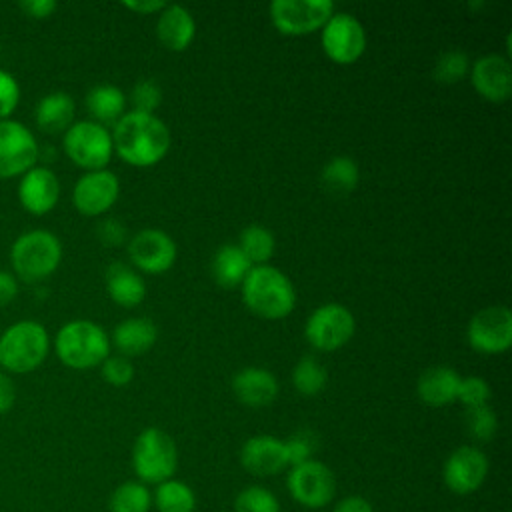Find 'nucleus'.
<instances>
[{"label": "nucleus", "mask_w": 512, "mask_h": 512, "mask_svg": "<svg viewBox=\"0 0 512 512\" xmlns=\"http://www.w3.org/2000/svg\"><path fill=\"white\" fill-rule=\"evenodd\" d=\"M50 338L36 320H20L0 336V366L8 372L26 374L36 370L48 356Z\"/></svg>", "instance_id": "4"}, {"label": "nucleus", "mask_w": 512, "mask_h": 512, "mask_svg": "<svg viewBox=\"0 0 512 512\" xmlns=\"http://www.w3.org/2000/svg\"><path fill=\"white\" fill-rule=\"evenodd\" d=\"M122 6L132 12H138V14H154V12H162L166 2H162V0H124Z\"/></svg>", "instance_id": "46"}, {"label": "nucleus", "mask_w": 512, "mask_h": 512, "mask_svg": "<svg viewBox=\"0 0 512 512\" xmlns=\"http://www.w3.org/2000/svg\"><path fill=\"white\" fill-rule=\"evenodd\" d=\"M284 450L290 466L308 462L316 452V436L310 430H298L284 440Z\"/></svg>", "instance_id": "36"}, {"label": "nucleus", "mask_w": 512, "mask_h": 512, "mask_svg": "<svg viewBox=\"0 0 512 512\" xmlns=\"http://www.w3.org/2000/svg\"><path fill=\"white\" fill-rule=\"evenodd\" d=\"M108 296L124 308L138 306L146 296L144 278L124 262H114L106 270Z\"/></svg>", "instance_id": "24"}, {"label": "nucleus", "mask_w": 512, "mask_h": 512, "mask_svg": "<svg viewBox=\"0 0 512 512\" xmlns=\"http://www.w3.org/2000/svg\"><path fill=\"white\" fill-rule=\"evenodd\" d=\"M358 180H360V170L350 156L330 158L320 174L322 186L330 194H338V196L350 194L358 186Z\"/></svg>", "instance_id": "28"}, {"label": "nucleus", "mask_w": 512, "mask_h": 512, "mask_svg": "<svg viewBox=\"0 0 512 512\" xmlns=\"http://www.w3.org/2000/svg\"><path fill=\"white\" fill-rule=\"evenodd\" d=\"M120 194V182L114 172L102 168L82 174L72 190L74 208L84 216H100L108 212Z\"/></svg>", "instance_id": "16"}, {"label": "nucleus", "mask_w": 512, "mask_h": 512, "mask_svg": "<svg viewBox=\"0 0 512 512\" xmlns=\"http://www.w3.org/2000/svg\"><path fill=\"white\" fill-rule=\"evenodd\" d=\"M20 100V86L12 74L0 70V120H8Z\"/></svg>", "instance_id": "40"}, {"label": "nucleus", "mask_w": 512, "mask_h": 512, "mask_svg": "<svg viewBox=\"0 0 512 512\" xmlns=\"http://www.w3.org/2000/svg\"><path fill=\"white\" fill-rule=\"evenodd\" d=\"M240 290L248 310L266 320H280L296 306L292 280L272 264L252 266Z\"/></svg>", "instance_id": "2"}, {"label": "nucleus", "mask_w": 512, "mask_h": 512, "mask_svg": "<svg viewBox=\"0 0 512 512\" xmlns=\"http://www.w3.org/2000/svg\"><path fill=\"white\" fill-rule=\"evenodd\" d=\"M320 30L322 50L336 64H352L366 50L364 26L348 12H334Z\"/></svg>", "instance_id": "11"}, {"label": "nucleus", "mask_w": 512, "mask_h": 512, "mask_svg": "<svg viewBox=\"0 0 512 512\" xmlns=\"http://www.w3.org/2000/svg\"><path fill=\"white\" fill-rule=\"evenodd\" d=\"M152 504L158 512H194L196 510V494L182 480H164L158 484Z\"/></svg>", "instance_id": "29"}, {"label": "nucleus", "mask_w": 512, "mask_h": 512, "mask_svg": "<svg viewBox=\"0 0 512 512\" xmlns=\"http://www.w3.org/2000/svg\"><path fill=\"white\" fill-rule=\"evenodd\" d=\"M470 82L488 102H506L512 94V66L506 56L486 54L470 64Z\"/></svg>", "instance_id": "17"}, {"label": "nucleus", "mask_w": 512, "mask_h": 512, "mask_svg": "<svg viewBox=\"0 0 512 512\" xmlns=\"http://www.w3.org/2000/svg\"><path fill=\"white\" fill-rule=\"evenodd\" d=\"M488 476V458L476 446L456 448L444 462L442 480L454 494L466 496L476 492Z\"/></svg>", "instance_id": "15"}, {"label": "nucleus", "mask_w": 512, "mask_h": 512, "mask_svg": "<svg viewBox=\"0 0 512 512\" xmlns=\"http://www.w3.org/2000/svg\"><path fill=\"white\" fill-rule=\"evenodd\" d=\"M252 264L244 256V252L238 248V244H224L220 246L212 256V278L222 288H238L242 286L244 278L248 276Z\"/></svg>", "instance_id": "26"}, {"label": "nucleus", "mask_w": 512, "mask_h": 512, "mask_svg": "<svg viewBox=\"0 0 512 512\" xmlns=\"http://www.w3.org/2000/svg\"><path fill=\"white\" fill-rule=\"evenodd\" d=\"M332 512H374L372 504L362 496H348L340 500Z\"/></svg>", "instance_id": "45"}, {"label": "nucleus", "mask_w": 512, "mask_h": 512, "mask_svg": "<svg viewBox=\"0 0 512 512\" xmlns=\"http://www.w3.org/2000/svg\"><path fill=\"white\" fill-rule=\"evenodd\" d=\"M490 396H492V390L484 378H480V376L460 378L456 400H460L466 408L484 406V404H488Z\"/></svg>", "instance_id": "38"}, {"label": "nucleus", "mask_w": 512, "mask_h": 512, "mask_svg": "<svg viewBox=\"0 0 512 512\" xmlns=\"http://www.w3.org/2000/svg\"><path fill=\"white\" fill-rule=\"evenodd\" d=\"M468 344L480 354H504L512 344V312L504 304L478 310L468 322Z\"/></svg>", "instance_id": "10"}, {"label": "nucleus", "mask_w": 512, "mask_h": 512, "mask_svg": "<svg viewBox=\"0 0 512 512\" xmlns=\"http://www.w3.org/2000/svg\"><path fill=\"white\" fill-rule=\"evenodd\" d=\"M354 330V314L338 302H326L308 316L304 324V338L312 348L332 352L350 342Z\"/></svg>", "instance_id": "8"}, {"label": "nucleus", "mask_w": 512, "mask_h": 512, "mask_svg": "<svg viewBox=\"0 0 512 512\" xmlns=\"http://www.w3.org/2000/svg\"><path fill=\"white\" fill-rule=\"evenodd\" d=\"M64 152L76 166L84 168L86 172L102 170L114 152L112 134L106 126L94 120L74 122L64 132Z\"/></svg>", "instance_id": "7"}, {"label": "nucleus", "mask_w": 512, "mask_h": 512, "mask_svg": "<svg viewBox=\"0 0 512 512\" xmlns=\"http://www.w3.org/2000/svg\"><path fill=\"white\" fill-rule=\"evenodd\" d=\"M98 236H100L102 244H106V246H120L126 240V228L122 226L120 220L108 218V220L100 222Z\"/></svg>", "instance_id": "41"}, {"label": "nucleus", "mask_w": 512, "mask_h": 512, "mask_svg": "<svg viewBox=\"0 0 512 512\" xmlns=\"http://www.w3.org/2000/svg\"><path fill=\"white\" fill-rule=\"evenodd\" d=\"M286 486L300 506L316 510L332 502L336 492V478L324 462L312 458L290 468Z\"/></svg>", "instance_id": "12"}, {"label": "nucleus", "mask_w": 512, "mask_h": 512, "mask_svg": "<svg viewBox=\"0 0 512 512\" xmlns=\"http://www.w3.org/2000/svg\"><path fill=\"white\" fill-rule=\"evenodd\" d=\"M292 384L302 396H316L328 384L326 368L312 356H304L292 370Z\"/></svg>", "instance_id": "32"}, {"label": "nucleus", "mask_w": 512, "mask_h": 512, "mask_svg": "<svg viewBox=\"0 0 512 512\" xmlns=\"http://www.w3.org/2000/svg\"><path fill=\"white\" fill-rule=\"evenodd\" d=\"M176 242L158 228H144L128 240V256L132 264L146 274H164L176 262Z\"/></svg>", "instance_id": "14"}, {"label": "nucleus", "mask_w": 512, "mask_h": 512, "mask_svg": "<svg viewBox=\"0 0 512 512\" xmlns=\"http://www.w3.org/2000/svg\"><path fill=\"white\" fill-rule=\"evenodd\" d=\"M54 348L64 366L88 370L110 356V336L92 320H70L58 330Z\"/></svg>", "instance_id": "3"}, {"label": "nucleus", "mask_w": 512, "mask_h": 512, "mask_svg": "<svg viewBox=\"0 0 512 512\" xmlns=\"http://www.w3.org/2000/svg\"><path fill=\"white\" fill-rule=\"evenodd\" d=\"M60 198V182L48 166H32L18 182V200L34 216L48 214Z\"/></svg>", "instance_id": "18"}, {"label": "nucleus", "mask_w": 512, "mask_h": 512, "mask_svg": "<svg viewBox=\"0 0 512 512\" xmlns=\"http://www.w3.org/2000/svg\"><path fill=\"white\" fill-rule=\"evenodd\" d=\"M232 390L244 406L262 408L276 400L280 386L270 370L260 366H246L234 374Z\"/></svg>", "instance_id": "20"}, {"label": "nucleus", "mask_w": 512, "mask_h": 512, "mask_svg": "<svg viewBox=\"0 0 512 512\" xmlns=\"http://www.w3.org/2000/svg\"><path fill=\"white\" fill-rule=\"evenodd\" d=\"M114 152L130 166L150 168L170 148V130L156 114L126 112L112 128Z\"/></svg>", "instance_id": "1"}, {"label": "nucleus", "mask_w": 512, "mask_h": 512, "mask_svg": "<svg viewBox=\"0 0 512 512\" xmlns=\"http://www.w3.org/2000/svg\"><path fill=\"white\" fill-rule=\"evenodd\" d=\"M100 366H102L100 368L102 378L108 384L116 386V388H122V386L130 384L132 378H134V366H132L130 358H126V356H120V354L118 356H108Z\"/></svg>", "instance_id": "39"}, {"label": "nucleus", "mask_w": 512, "mask_h": 512, "mask_svg": "<svg viewBox=\"0 0 512 512\" xmlns=\"http://www.w3.org/2000/svg\"><path fill=\"white\" fill-rule=\"evenodd\" d=\"M76 114V104L68 92H50L36 104V124L42 132L58 134L66 132L72 126Z\"/></svg>", "instance_id": "25"}, {"label": "nucleus", "mask_w": 512, "mask_h": 512, "mask_svg": "<svg viewBox=\"0 0 512 512\" xmlns=\"http://www.w3.org/2000/svg\"><path fill=\"white\" fill-rule=\"evenodd\" d=\"M10 260L18 278L40 282L56 272L62 260V244L48 230H30L14 240Z\"/></svg>", "instance_id": "5"}, {"label": "nucleus", "mask_w": 512, "mask_h": 512, "mask_svg": "<svg viewBox=\"0 0 512 512\" xmlns=\"http://www.w3.org/2000/svg\"><path fill=\"white\" fill-rule=\"evenodd\" d=\"M234 512H280V504L268 488L254 484L238 492Z\"/></svg>", "instance_id": "33"}, {"label": "nucleus", "mask_w": 512, "mask_h": 512, "mask_svg": "<svg viewBox=\"0 0 512 512\" xmlns=\"http://www.w3.org/2000/svg\"><path fill=\"white\" fill-rule=\"evenodd\" d=\"M158 338V328L150 318H126L112 332V344L120 356L132 358L146 354Z\"/></svg>", "instance_id": "23"}, {"label": "nucleus", "mask_w": 512, "mask_h": 512, "mask_svg": "<svg viewBox=\"0 0 512 512\" xmlns=\"http://www.w3.org/2000/svg\"><path fill=\"white\" fill-rule=\"evenodd\" d=\"M16 400V388L8 374L0 372V414L8 412L14 406Z\"/></svg>", "instance_id": "43"}, {"label": "nucleus", "mask_w": 512, "mask_h": 512, "mask_svg": "<svg viewBox=\"0 0 512 512\" xmlns=\"http://www.w3.org/2000/svg\"><path fill=\"white\" fill-rule=\"evenodd\" d=\"M240 464L254 476H274L288 466L284 440L258 434L248 438L240 448Z\"/></svg>", "instance_id": "19"}, {"label": "nucleus", "mask_w": 512, "mask_h": 512, "mask_svg": "<svg viewBox=\"0 0 512 512\" xmlns=\"http://www.w3.org/2000/svg\"><path fill=\"white\" fill-rule=\"evenodd\" d=\"M274 28L284 36H304L320 30L334 14L330 0H274L268 6Z\"/></svg>", "instance_id": "9"}, {"label": "nucleus", "mask_w": 512, "mask_h": 512, "mask_svg": "<svg viewBox=\"0 0 512 512\" xmlns=\"http://www.w3.org/2000/svg\"><path fill=\"white\" fill-rule=\"evenodd\" d=\"M130 102L134 112H144V114H154V110L162 104V90L160 86L146 78V80H138L132 88L130 94Z\"/></svg>", "instance_id": "37"}, {"label": "nucleus", "mask_w": 512, "mask_h": 512, "mask_svg": "<svg viewBox=\"0 0 512 512\" xmlns=\"http://www.w3.org/2000/svg\"><path fill=\"white\" fill-rule=\"evenodd\" d=\"M152 506V494L142 482H122L114 488L108 500L110 512H148Z\"/></svg>", "instance_id": "31"}, {"label": "nucleus", "mask_w": 512, "mask_h": 512, "mask_svg": "<svg viewBox=\"0 0 512 512\" xmlns=\"http://www.w3.org/2000/svg\"><path fill=\"white\" fill-rule=\"evenodd\" d=\"M466 426H468V432L472 438H476L480 442H488V440H492V436L498 430L496 412L488 404L468 408L466 410Z\"/></svg>", "instance_id": "35"}, {"label": "nucleus", "mask_w": 512, "mask_h": 512, "mask_svg": "<svg viewBox=\"0 0 512 512\" xmlns=\"http://www.w3.org/2000/svg\"><path fill=\"white\" fill-rule=\"evenodd\" d=\"M470 72V60L464 52L460 50H448L444 52L436 64H434V78L440 84H456L458 80H462L466 74Z\"/></svg>", "instance_id": "34"}, {"label": "nucleus", "mask_w": 512, "mask_h": 512, "mask_svg": "<svg viewBox=\"0 0 512 512\" xmlns=\"http://www.w3.org/2000/svg\"><path fill=\"white\" fill-rule=\"evenodd\" d=\"M156 36L172 52L186 50L196 36L194 16L180 4H166L156 22Z\"/></svg>", "instance_id": "21"}, {"label": "nucleus", "mask_w": 512, "mask_h": 512, "mask_svg": "<svg viewBox=\"0 0 512 512\" xmlns=\"http://www.w3.org/2000/svg\"><path fill=\"white\" fill-rule=\"evenodd\" d=\"M86 108L94 122L114 126L126 114V94L114 84H98L88 90Z\"/></svg>", "instance_id": "27"}, {"label": "nucleus", "mask_w": 512, "mask_h": 512, "mask_svg": "<svg viewBox=\"0 0 512 512\" xmlns=\"http://www.w3.org/2000/svg\"><path fill=\"white\" fill-rule=\"evenodd\" d=\"M34 134L16 120H0V180L22 176L38 160Z\"/></svg>", "instance_id": "13"}, {"label": "nucleus", "mask_w": 512, "mask_h": 512, "mask_svg": "<svg viewBox=\"0 0 512 512\" xmlns=\"http://www.w3.org/2000/svg\"><path fill=\"white\" fill-rule=\"evenodd\" d=\"M238 248L244 252V256L250 260L252 266H262V264H268V260L272 258L276 240L266 226L250 224L240 232Z\"/></svg>", "instance_id": "30"}, {"label": "nucleus", "mask_w": 512, "mask_h": 512, "mask_svg": "<svg viewBox=\"0 0 512 512\" xmlns=\"http://www.w3.org/2000/svg\"><path fill=\"white\" fill-rule=\"evenodd\" d=\"M18 6L24 14H28L30 18H36V20L48 18L56 10L54 0H22Z\"/></svg>", "instance_id": "42"}, {"label": "nucleus", "mask_w": 512, "mask_h": 512, "mask_svg": "<svg viewBox=\"0 0 512 512\" xmlns=\"http://www.w3.org/2000/svg\"><path fill=\"white\" fill-rule=\"evenodd\" d=\"M132 466L142 484H160L170 480L178 466L174 440L156 426L144 428L132 446Z\"/></svg>", "instance_id": "6"}, {"label": "nucleus", "mask_w": 512, "mask_h": 512, "mask_svg": "<svg viewBox=\"0 0 512 512\" xmlns=\"http://www.w3.org/2000/svg\"><path fill=\"white\" fill-rule=\"evenodd\" d=\"M460 376L450 366H432L424 370L416 382L418 398L432 408H442L456 402Z\"/></svg>", "instance_id": "22"}, {"label": "nucleus", "mask_w": 512, "mask_h": 512, "mask_svg": "<svg viewBox=\"0 0 512 512\" xmlns=\"http://www.w3.org/2000/svg\"><path fill=\"white\" fill-rule=\"evenodd\" d=\"M18 294V282L14 278V274L0 270V308L10 304Z\"/></svg>", "instance_id": "44"}]
</instances>
